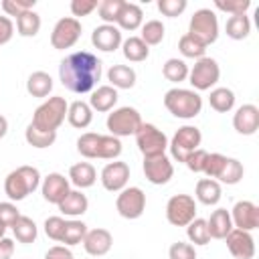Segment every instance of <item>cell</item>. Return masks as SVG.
Masks as SVG:
<instances>
[{"mask_svg": "<svg viewBox=\"0 0 259 259\" xmlns=\"http://www.w3.org/2000/svg\"><path fill=\"white\" fill-rule=\"evenodd\" d=\"M225 32L227 36H231L233 40H243L249 36L251 32V20L247 14H235V16H229L227 24H225Z\"/></svg>", "mask_w": 259, "mask_h": 259, "instance_id": "31", "label": "cell"}, {"mask_svg": "<svg viewBox=\"0 0 259 259\" xmlns=\"http://www.w3.org/2000/svg\"><path fill=\"white\" fill-rule=\"evenodd\" d=\"M231 221L235 229L251 233L259 227V206L251 200H239L231 210Z\"/></svg>", "mask_w": 259, "mask_h": 259, "instance_id": "15", "label": "cell"}, {"mask_svg": "<svg viewBox=\"0 0 259 259\" xmlns=\"http://www.w3.org/2000/svg\"><path fill=\"white\" fill-rule=\"evenodd\" d=\"M166 219L174 227H186L196 219V202L190 194H174L166 202Z\"/></svg>", "mask_w": 259, "mask_h": 259, "instance_id": "10", "label": "cell"}, {"mask_svg": "<svg viewBox=\"0 0 259 259\" xmlns=\"http://www.w3.org/2000/svg\"><path fill=\"white\" fill-rule=\"evenodd\" d=\"M188 34L200 45L208 47L219 38V18L210 8H200L192 14L188 24Z\"/></svg>", "mask_w": 259, "mask_h": 259, "instance_id": "5", "label": "cell"}, {"mask_svg": "<svg viewBox=\"0 0 259 259\" xmlns=\"http://www.w3.org/2000/svg\"><path fill=\"white\" fill-rule=\"evenodd\" d=\"M65 223L67 221L63 217H49L45 221V233H47V237L53 239V241H61L63 231H65Z\"/></svg>", "mask_w": 259, "mask_h": 259, "instance_id": "50", "label": "cell"}, {"mask_svg": "<svg viewBox=\"0 0 259 259\" xmlns=\"http://www.w3.org/2000/svg\"><path fill=\"white\" fill-rule=\"evenodd\" d=\"M24 140L28 142V146L42 150V148H49V146L55 144L57 132H40V130H36L34 125L28 123V127L24 130Z\"/></svg>", "mask_w": 259, "mask_h": 259, "instance_id": "36", "label": "cell"}, {"mask_svg": "<svg viewBox=\"0 0 259 259\" xmlns=\"http://www.w3.org/2000/svg\"><path fill=\"white\" fill-rule=\"evenodd\" d=\"M115 103H117V89H113L111 85H101V87L91 91L89 107L93 111H99V113L111 111Z\"/></svg>", "mask_w": 259, "mask_h": 259, "instance_id": "21", "label": "cell"}, {"mask_svg": "<svg viewBox=\"0 0 259 259\" xmlns=\"http://www.w3.org/2000/svg\"><path fill=\"white\" fill-rule=\"evenodd\" d=\"M123 4H125V0H103V2H99L97 12H99V18L103 20V24H115Z\"/></svg>", "mask_w": 259, "mask_h": 259, "instance_id": "41", "label": "cell"}, {"mask_svg": "<svg viewBox=\"0 0 259 259\" xmlns=\"http://www.w3.org/2000/svg\"><path fill=\"white\" fill-rule=\"evenodd\" d=\"M26 91L32 97H47L53 91V77L45 71H34L30 73L28 81H26Z\"/></svg>", "mask_w": 259, "mask_h": 259, "instance_id": "29", "label": "cell"}, {"mask_svg": "<svg viewBox=\"0 0 259 259\" xmlns=\"http://www.w3.org/2000/svg\"><path fill=\"white\" fill-rule=\"evenodd\" d=\"M59 210L67 217H81L87 212V206H89V200L87 196L81 192V190H71L59 204Z\"/></svg>", "mask_w": 259, "mask_h": 259, "instance_id": "24", "label": "cell"}, {"mask_svg": "<svg viewBox=\"0 0 259 259\" xmlns=\"http://www.w3.org/2000/svg\"><path fill=\"white\" fill-rule=\"evenodd\" d=\"M186 235H188V241L194 243V245H206L210 241L208 227H206L204 219H194L192 223H188L186 225Z\"/></svg>", "mask_w": 259, "mask_h": 259, "instance_id": "42", "label": "cell"}, {"mask_svg": "<svg viewBox=\"0 0 259 259\" xmlns=\"http://www.w3.org/2000/svg\"><path fill=\"white\" fill-rule=\"evenodd\" d=\"M164 24L160 22V20H148V22H144L142 24V40L148 45V47H152V45H160L162 42V38H164Z\"/></svg>", "mask_w": 259, "mask_h": 259, "instance_id": "43", "label": "cell"}, {"mask_svg": "<svg viewBox=\"0 0 259 259\" xmlns=\"http://www.w3.org/2000/svg\"><path fill=\"white\" fill-rule=\"evenodd\" d=\"M45 259H73V253L63 245H55L45 253Z\"/></svg>", "mask_w": 259, "mask_h": 259, "instance_id": "54", "label": "cell"}, {"mask_svg": "<svg viewBox=\"0 0 259 259\" xmlns=\"http://www.w3.org/2000/svg\"><path fill=\"white\" fill-rule=\"evenodd\" d=\"M168 257L170 259H196V251H194V245L192 243L178 241V243H172L170 245Z\"/></svg>", "mask_w": 259, "mask_h": 259, "instance_id": "48", "label": "cell"}, {"mask_svg": "<svg viewBox=\"0 0 259 259\" xmlns=\"http://www.w3.org/2000/svg\"><path fill=\"white\" fill-rule=\"evenodd\" d=\"M144 174H146L148 182L162 186V184L170 182V178L174 176V166L166 154L154 156V158H144Z\"/></svg>", "mask_w": 259, "mask_h": 259, "instance_id": "13", "label": "cell"}, {"mask_svg": "<svg viewBox=\"0 0 259 259\" xmlns=\"http://www.w3.org/2000/svg\"><path fill=\"white\" fill-rule=\"evenodd\" d=\"M245 170H243V164L237 160V158H227L221 174L217 176V182H223V184H237L241 182Z\"/></svg>", "mask_w": 259, "mask_h": 259, "instance_id": "38", "label": "cell"}, {"mask_svg": "<svg viewBox=\"0 0 259 259\" xmlns=\"http://www.w3.org/2000/svg\"><path fill=\"white\" fill-rule=\"evenodd\" d=\"M12 233H14V237H16L18 243L28 245V243H32V241L36 239L38 229H36V225H34V221H32L30 217L20 214V217L14 221V225H12Z\"/></svg>", "mask_w": 259, "mask_h": 259, "instance_id": "33", "label": "cell"}, {"mask_svg": "<svg viewBox=\"0 0 259 259\" xmlns=\"http://www.w3.org/2000/svg\"><path fill=\"white\" fill-rule=\"evenodd\" d=\"M91 42L95 49L103 53H113L121 45V30L115 24H101L95 26L91 32Z\"/></svg>", "mask_w": 259, "mask_h": 259, "instance_id": "17", "label": "cell"}, {"mask_svg": "<svg viewBox=\"0 0 259 259\" xmlns=\"http://www.w3.org/2000/svg\"><path fill=\"white\" fill-rule=\"evenodd\" d=\"M4 233H6V227H2V225H0V239L4 237Z\"/></svg>", "mask_w": 259, "mask_h": 259, "instance_id": "57", "label": "cell"}, {"mask_svg": "<svg viewBox=\"0 0 259 259\" xmlns=\"http://www.w3.org/2000/svg\"><path fill=\"white\" fill-rule=\"evenodd\" d=\"M59 79L71 93H89L101 79V61L89 51H77L61 61Z\"/></svg>", "mask_w": 259, "mask_h": 259, "instance_id": "1", "label": "cell"}, {"mask_svg": "<svg viewBox=\"0 0 259 259\" xmlns=\"http://www.w3.org/2000/svg\"><path fill=\"white\" fill-rule=\"evenodd\" d=\"M202 142V134L196 125H182L178 127V132L172 136V140L168 142V148H170V156L176 160V162H186V158L198 150Z\"/></svg>", "mask_w": 259, "mask_h": 259, "instance_id": "7", "label": "cell"}, {"mask_svg": "<svg viewBox=\"0 0 259 259\" xmlns=\"http://www.w3.org/2000/svg\"><path fill=\"white\" fill-rule=\"evenodd\" d=\"M233 127L241 136H253L259 130V107L253 103L241 105L233 115Z\"/></svg>", "mask_w": 259, "mask_h": 259, "instance_id": "18", "label": "cell"}, {"mask_svg": "<svg viewBox=\"0 0 259 259\" xmlns=\"http://www.w3.org/2000/svg\"><path fill=\"white\" fill-rule=\"evenodd\" d=\"M97 6H99L97 0H73V2H71L73 18H75V16H87V14H91Z\"/></svg>", "mask_w": 259, "mask_h": 259, "instance_id": "52", "label": "cell"}, {"mask_svg": "<svg viewBox=\"0 0 259 259\" xmlns=\"http://www.w3.org/2000/svg\"><path fill=\"white\" fill-rule=\"evenodd\" d=\"M208 103L214 111L219 113H227L235 107V93L229 89V87H217L210 91L208 95Z\"/></svg>", "mask_w": 259, "mask_h": 259, "instance_id": "32", "label": "cell"}, {"mask_svg": "<svg viewBox=\"0 0 259 259\" xmlns=\"http://www.w3.org/2000/svg\"><path fill=\"white\" fill-rule=\"evenodd\" d=\"M111 245H113V237L107 229H91V231H87V235L83 239L85 251L93 257H101V255L109 253Z\"/></svg>", "mask_w": 259, "mask_h": 259, "instance_id": "20", "label": "cell"}, {"mask_svg": "<svg viewBox=\"0 0 259 259\" xmlns=\"http://www.w3.org/2000/svg\"><path fill=\"white\" fill-rule=\"evenodd\" d=\"M85 235H87V225L83 221L73 219V221L65 223V231H63L61 243H65V245H79V243H83Z\"/></svg>", "mask_w": 259, "mask_h": 259, "instance_id": "37", "label": "cell"}, {"mask_svg": "<svg viewBox=\"0 0 259 259\" xmlns=\"http://www.w3.org/2000/svg\"><path fill=\"white\" fill-rule=\"evenodd\" d=\"M144 24V12L138 4L134 2H125L121 12H119V18H117V28L121 30H138L140 26Z\"/></svg>", "mask_w": 259, "mask_h": 259, "instance_id": "27", "label": "cell"}, {"mask_svg": "<svg viewBox=\"0 0 259 259\" xmlns=\"http://www.w3.org/2000/svg\"><path fill=\"white\" fill-rule=\"evenodd\" d=\"M16 30L20 36H36L40 30V16L34 10H26L16 18Z\"/></svg>", "mask_w": 259, "mask_h": 259, "instance_id": "35", "label": "cell"}, {"mask_svg": "<svg viewBox=\"0 0 259 259\" xmlns=\"http://www.w3.org/2000/svg\"><path fill=\"white\" fill-rule=\"evenodd\" d=\"M95 180H97V172L89 162H79L69 168V182L75 184L79 190L93 186Z\"/></svg>", "mask_w": 259, "mask_h": 259, "instance_id": "23", "label": "cell"}, {"mask_svg": "<svg viewBox=\"0 0 259 259\" xmlns=\"http://www.w3.org/2000/svg\"><path fill=\"white\" fill-rule=\"evenodd\" d=\"M127 180H130V166L125 162L113 160V162L105 164L101 170V184L109 192L123 190L127 186Z\"/></svg>", "mask_w": 259, "mask_h": 259, "instance_id": "14", "label": "cell"}, {"mask_svg": "<svg viewBox=\"0 0 259 259\" xmlns=\"http://www.w3.org/2000/svg\"><path fill=\"white\" fill-rule=\"evenodd\" d=\"M36 4V0H2V10L8 16H20L26 10H32Z\"/></svg>", "mask_w": 259, "mask_h": 259, "instance_id": "45", "label": "cell"}, {"mask_svg": "<svg viewBox=\"0 0 259 259\" xmlns=\"http://www.w3.org/2000/svg\"><path fill=\"white\" fill-rule=\"evenodd\" d=\"M115 208L123 219H140L146 210V194L142 188L138 186H125L123 190H119L117 200H115Z\"/></svg>", "mask_w": 259, "mask_h": 259, "instance_id": "11", "label": "cell"}, {"mask_svg": "<svg viewBox=\"0 0 259 259\" xmlns=\"http://www.w3.org/2000/svg\"><path fill=\"white\" fill-rule=\"evenodd\" d=\"M206 158H208V152L202 150V148H198V150H194V152L186 158L184 164L188 166L190 172H194V174H202V172H204V166H206Z\"/></svg>", "mask_w": 259, "mask_h": 259, "instance_id": "49", "label": "cell"}, {"mask_svg": "<svg viewBox=\"0 0 259 259\" xmlns=\"http://www.w3.org/2000/svg\"><path fill=\"white\" fill-rule=\"evenodd\" d=\"M107 81L113 89H132L136 85V71L130 65H113L107 71Z\"/></svg>", "mask_w": 259, "mask_h": 259, "instance_id": "25", "label": "cell"}, {"mask_svg": "<svg viewBox=\"0 0 259 259\" xmlns=\"http://www.w3.org/2000/svg\"><path fill=\"white\" fill-rule=\"evenodd\" d=\"M223 196V190H221V182L212 180V178H200L196 182V200L206 204V206H212L221 200Z\"/></svg>", "mask_w": 259, "mask_h": 259, "instance_id": "26", "label": "cell"}, {"mask_svg": "<svg viewBox=\"0 0 259 259\" xmlns=\"http://www.w3.org/2000/svg\"><path fill=\"white\" fill-rule=\"evenodd\" d=\"M121 51H123V57L132 63L146 61L148 55H150V47L140 36H130V38L121 40Z\"/></svg>", "mask_w": 259, "mask_h": 259, "instance_id": "30", "label": "cell"}, {"mask_svg": "<svg viewBox=\"0 0 259 259\" xmlns=\"http://www.w3.org/2000/svg\"><path fill=\"white\" fill-rule=\"evenodd\" d=\"M77 152L85 158H99L101 154V134H81L77 140Z\"/></svg>", "mask_w": 259, "mask_h": 259, "instance_id": "34", "label": "cell"}, {"mask_svg": "<svg viewBox=\"0 0 259 259\" xmlns=\"http://www.w3.org/2000/svg\"><path fill=\"white\" fill-rule=\"evenodd\" d=\"M142 117L140 111L136 107H117L107 115V130L109 136L113 138H125V136H136V132L142 125Z\"/></svg>", "mask_w": 259, "mask_h": 259, "instance_id": "6", "label": "cell"}, {"mask_svg": "<svg viewBox=\"0 0 259 259\" xmlns=\"http://www.w3.org/2000/svg\"><path fill=\"white\" fill-rule=\"evenodd\" d=\"M206 227H208V235L210 239H225L235 227H233V221H231V212L227 208H217L212 210L210 219L206 221Z\"/></svg>", "mask_w": 259, "mask_h": 259, "instance_id": "22", "label": "cell"}, {"mask_svg": "<svg viewBox=\"0 0 259 259\" xmlns=\"http://www.w3.org/2000/svg\"><path fill=\"white\" fill-rule=\"evenodd\" d=\"M6 132H8V119L4 115H0V140L6 136Z\"/></svg>", "mask_w": 259, "mask_h": 259, "instance_id": "56", "label": "cell"}, {"mask_svg": "<svg viewBox=\"0 0 259 259\" xmlns=\"http://www.w3.org/2000/svg\"><path fill=\"white\" fill-rule=\"evenodd\" d=\"M178 51L182 53V57H186V59H196V61H198V59L204 57L206 47L200 45L196 38H192V36L186 32V34H182L180 40H178Z\"/></svg>", "mask_w": 259, "mask_h": 259, "instance_id": "39", "label": "cell"}, {"mask_svg": "<svg viewBox=\"0 0 259 259\" xmlns=\"http://www.w3.org/2000/svg\"><path fill=\"white\" fill-rule=\"evenodd\" d=\"M40 184V172L34 166H18L4 180V192L10 200H24Z\"/></svg>", "mask_w": 259, "mask_h": 259, "instance_id": "3", "label": "cell"}, {"mask_svg": "<svg viewBox=\"0 0 259 259\" xmlns=\"http://www.w3.org/2000/svg\"><path fill=\"white\" fill-rule=\"evenodd\" d=\"M162 75L172 83H180L188 77V65L182 59H168L162 67Z\"/></svg>", "mask_w": 259, "mask_h": 259, "instance_id": "40", "label": "cell"}, {"mask_svg": "<svg viewBox=\"0 0 259 259\" xmlns=\"http://www.w3.org/2000/svg\"><path fill=\"white\" fill-rule=\"evenodd\" d=\"M164 107L180 119H192L200 113L202 109V97L194 89H180L174 87L166 91L164 95Z\"/></svg>", "mask_w": 259, "mask_h": 259, "instance_id": "2", "label": "cell"}, {"mask_svg": "<svg viewBox=\"0 0 259 259\" xmlns=\"http://www.w3.org/2000/svg\"><path fill=\"white\" fill-rule=\"evenodd\" d=\"M67 109H69V103L65 101V97H59V95L49 97L34 109L30 125H34L40 132H57L67 117Z\"/></svg>", "mask_w": 259, "mask_h": 259, "instance_id": "4", "label": "cell"}, {"mask_svg": "<svg viewBox=\"0 0 259 259\" xmlns=\"http://www.w3.org/2000/svg\"><path fill=\"white\" fill-rule=\"evenodd\" d=\"M214 6L219 10L235 16V14H245L251 6V0H214Z\"/></svg>", "mask_w": 259, "mask_h": 259, "instance_id": "44", "label": "cell"}, {"mask_svg": "<svg viewBox=\"0 0 259 259\" xmlns=\"http://www.w3.org/2000/svg\"><path fill=\"white\" fill-rule=\"evenodd\" d=\"M227 247L235 259H253L255 255V239L249 231L233 229L227 237Z\"/></svg>", "mask_w": 259, "mask_h": 259, "instance_id": "16", "label": "cell"}, {"mask_svg": "<svg viewBox=\"0 0 259 259\" xmlns=\"http://www.w3.org/2000/svg\"><path fill=\"white\" fill-rule=\"evenodd\" d=\"M67 119H69V123L73 127L85 130L93 119V109L85 101H73L69 105V109H67Z\"/></svg>", "mask_w": 259, "mask_h": 259, "instance_id": "28", "label": "cell"}, {"mask_svg": "<svg viewBox=\"0 0 259 259\" xmlns=\"http://www.w3.org/2000/svg\"><path fill=\"white\" fill-rule=\"evenodd\" d=\"M20 217L16 204L12 202H0V225L2 227H12L14 221Z\"/></svg>", "mask_w": 259, "mask_h": 259, "instance_id": "51", "label": "cell"}, {"mask_svg": "<svg viewBox=\"0 0 259 259\" xmlns=\"http://www.w3.org/2000/svg\"><path fill=\"white\" fill-rule=\"evenodd\" d=\"M14 34V22L8 16H0V47L6 45Z\"/></svg>", "mask_w": 259, "mask_h": 259, "instance_id": "53", "label": "cell"}, {"mask_svg": "<svg viewBox=\"0 0 259 259\" xmlns=\"http://www.w3.org/2000/svg\"><path fill=\"white\" fill-rule=\"evenodd\" d=\"M225 162H227V156H223V154H219V152L208 154V158H206V166H204V172H202V174H204L206 178L217 180V176L221 174Z\"/></svg>", "mask_w": 259, "mask_h": 259, "instance_id": "47", "label": "cell"}, {"mask_svg": "<svg viewBox=\"0 0 259 259\" xmlns=\"http://www.w3.org/2000/svg\"><path fill=\"white\" fill-rule=\"evenodd\" d=\"M219 77H221V67L210 57L198 59L192 65V69H188V79H190V85L196 89V93L214 87L219 83Z\"/></svg>", "mask_w": 259, "mask_h": 259, "instance_id": "9", "label": "cell"}, {"mask_svg": "<svg viewBox=\"0 0 259 259\" xmlns=\"http://www.w3.org/2000/svg\"><path fill=\"white\" fill-rule=\"evenodd\" d=\"M79 38H81V22L73 16H65L53 26L51 47L57 51H65L71 49Z\"/></svg>", "mask_w": 259, "mask_h": 259, "instance_id": "12", "label": "cell"}, {"mask_svg": "<svg viewBox=\"0 0 259 259\" xmlns=\"http://www.w3.org/2000/svg\"><path fill=\"white\" fill-rule=\"evenodd\" d=\"M14 255V241L8 237L0 239V259H12Z\"/></svg>", "mask_w": 259, "mask_h": 259, "instance_id": "55", "label": "cell"}, {"mask_svg": "<svg viewBox=\"0 0 259 259\" xmlns=\"http://www.w3.org/2000/svg\"><path fill=\"white\" fill-rule=\"evenodd\" d=\"M42 198L51 204H59L69 192H71V186H69V180L59 174V172H51L45 180H42Z\"/></svg>", "mask_w": 259, "mask_h": 259, "instance_id": "19", "label": "cell"}, {"mask_svg": "<svg viewBox=\"0 0 259 259\" xmlns=\"http://www.w3.org/2000/svg\"><path fill=\"white\" fill-rule=\"evenodd\" d=\"M186 6H188L186 0H158V10L164 16H170V18L180 16L186 10Z\"/></svg>", "mask_w": 259, "mask_h": 259, "instance_id": "46", "label": "cell"}, {"mask_svg": "<svg viewBox=\"0 0 259 259\" xmlns=\"http://www.w3.org/2000/svg\"><path fill=\"white\" fill-rule=\"evenodd\" d=\"M136 144L144 158H154V156H164L168 148V138L154 123H142L140 130L136 132Z\"/></svg>", "mask_w": 259, "mask_h": 259, "instance_id": "8", "label": "cell"}]
</instances>
